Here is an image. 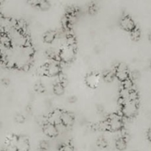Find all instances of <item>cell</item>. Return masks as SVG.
I'll list each match as a JSON object with an SVG mask.
<instances>
[{
	"mask_svg": "<svg viewBox=\"0 0 151 151\" xmlns=\"http://www.w3.org/2000/svg\"><path fill=\"white\" fill-rule=\"evenodd\" d=\"M107 121L109 125V131L118 132L123 128V121L119 115L113 114L109 116Z\"/></svg>",
	"mask_w": 151,
	"mask_h": 151,
	"instance_id": "1",
	"label": "cell"
},
{
	"mask_svg": "<svg viewBox=\"0 0 151 151\" xmlns=\"http://www.w3.org/2000/svg\"><path fill=\"white\" fill-rule=\"evenodd\" d=\"M122 114L124 117L133 118L137 115L138 111V103L128 101L122 106Z\"/></svg>",
	"mask_w": 151,
	"mask_h": 151,
	"instance_id": "2",
	"label": "cell"
},
{
	"mask_svg": "<svg viewBox=\"0 0 151 151\" xmlns=\"http://www.w3.org/2000/svg\"><path fill=\"white\" fill-rule=\"evenodd\" d=\"M75 56V48L69 46L63 47L58 54V57L60 60L64 63H69L74 60Z\"/></svg>",
	"mask_w": 151,
	"mask_h": 151,
	"instance_id": "3",
	"label": "cell"
},
{
	"mask_svg": "<svg viewBox=\"0 0 151 151\" xmlns=\"http://www.w3.org/2000/svg\"><path fill=\"white\" fill-rule=\"evenodd\" d=\"M43 131H44V134L50 138H55L58 134V131L56 125L50 123V122H47L44 124Z\"/></svg>",
	"mask_w": 151,
	"mask_h": 151,
	"instance_id": "4",
	"label": "cell"
},
{
	"mask_svg": "<svg viewBox=\"0 0 151 151\" xmlns=\"http://www.w3.org/2000/svg\"><path fill=\"white\" fill-rule=\"evenodd\" d=\"M60 122L61 124L66 128L71 127L75 122V117L72 113L67 111H62L60 116Z\"/></svg>",
	"mask_w": 151,
	"mask_h": 151,
	"instance_id": "5",
	"label": "cell"
},
{
	"mask_svg": "<svg viewBox=\"0 0 151 151\" xmlns=\"http://www.w3.org/2000/svg\"><path fill=\"white\" fill-rule=\"evenodd\" d=\"M46 68H47V76H58L59 74L60 73V67L58 63L51 62L46 65Z\"/></svg>",
	"mask_w": 151,
	"mask_h": 151,
	"instance_id": "6",
	"label": "cell"
},
{
	"mask_svg": "<svg viewBox=\"0 0 151 151\" xmlns=\"http://www.w3.org/2000/svg\"><path fill=\"white\" fill-rule=\"evenodd\" d=\"M120 25L122 28L128 32H131L136 28V24L133 19L129 16H125L122 19L120 22Z\"/></svg>",
	"mask_w": 151,
	"mask_h": 151,
	"instance_id": "7",
	"label": "cell"
},
{
	"mask_svg": "<svg viewBox=\"0 0 151 151\" xmlns=\"http://www.w3.org/2000/svg\"><path fill=\"white\" fill-rule=\"evenodd\" d=\"M16 147L17 151H29V141L25 137H18L17 142L16 143Z\"/></svg>",
	"mask_w": 151,
	"mask_h": 151,
	"instance_id": "8",
	"label": "cell"
},
{
	"mask_svg": "<svg viewBox=\"0 0 151 151\" xmlns=\"http://www.w3.org/2000/svg\"><path fill=\"white\" fill-rule=\"evenodd\" d=\"M100 81V77L95 74H90L86 78V82L90 88H96Z\"/></svg>",
	"mask_w": 151,
	"mask_h": 151,
	"instance_id": "9",
	"label": "cell"
},
{
	"mask_svg": "<svg viewBox=\"0 0 151 151\" xmlns=\"http://www.w3.org/2000/svg\"><path fill=\"white\" fill-rule=\"evenodd\" d=\"M62 111L59 110H56L51 113L50 116L48 117V122L53 124V125H59L61 123L60 122V116H61Z\"/></svg>",
	"mask_w": 151,
	"mask_h": 151,
	"instance_id": "10",
	"label": "cell"
},
{
	"mask_svg": "<svg viewBox=\"0 0 151 151\" xmlns=\"http://www.w3.org/2000/svg\"><path fill=\"white\" fill-rule=\"evenodd\" d=\"M56 32L52 30H49L44 35V41L47 44H52L56 38Z\"/></svg>",
	"mask_w": 151,
	"mask_h": 151,
	"instance_id": "11",
	"label": "cell"
},
{
	"mask_svg": "<svg viewBox=\"0 0 151 151\" xmlns=\"http://www.w3.org/2000/svg\"><path fill=\"white\" fill-rule=\"evenodd\" d=\"M115 147L119 151L125 150L127 147L126 139L125 138H122V137L116 139V142H115Z\"/></svg>",
	"mask_w": 151,
	"mask_h": 151,
	"instance_id": "12",
	"label": "cell"
},
{
	"mask_svg": "<svg viewBox=\"0 0 151 151\" xmlns=\"http://www.w3.org/2000/svg\"><path fill=\"white\" fill-rule=\"evenodd\" d=\"M0 44L5 47H10L12 45L11 38L7 34H0Z\"/></svg>",
	"mask_w": 151,
	"mask_h": 151,
	"instance_id": "13",
	"label": "cell"
},
{
	"mask_svg": "<svg viewBox=\"0 0 151 151\" xmlns=\"http://www.w3.org/2000/svg\"><path fill=\"white\" fill-rule=\"evenodd\" d=\"M115 77L121 82H123L125 80L129 78V72L128 71H118L116 70L115 72Z\"/></svg>",
	"mask_w": 151,
	"mask_h": 151,
	"instance_id": "14",
	"label": "cell"
},
{
	"mask_svg": "<svg viewBox=\"0 0 151 151\" xmlns=\"http://www.w3.org/2000/svg\"><path fill=\"white\" fill-rule=\"evenodd\" d=\"M53 92L58 96H61L65 92V87L60 83H56L53 86Z\"/></svg>",
	"mask_w": 151,
	"mask_h": 151,
	"instance_id": "15",
	"label": "cell"
},
{
	"mask_svg": "<svg viewBox=\"0 0 151 151\" xmlns=\"http://www.w3.org/2000/svg\"><path fill=\"white\" fill-rule=\"evenodd\" d=\"M122 83V88L125 90H128V91H133L134 89V81H132L131 79L128 78V79L125 80V81H123Z\"/></svg>",
	"mask_w": 151,
	"mask_h": 151,
	"instance_id": "16",
	"label": "cell"
},
{
	"mask_svg": "<svg viewBox=\"0 0 151 151\" xmlns=\"http://www.w3.org/2000/svg\"><path fill=\"white\" fill-rule=\"evenodd\" d=\"M131 32V38H132L134 41H139L140 38V37H141V32H140V30L139 29H137V27L135 28L134 29H133Z\"/></svg>",
	"mask_w": 151,
	"mask_h": 151,
	"instance_id": "17",
	"label": "cell"
},
{
	"mask_svg": "<svg viewBox=\"0 0 151 151\" xmlns=\"http://www.w3.org/2000/svg\"><path fill=\"white\" fill-rule=\"evenodd\" d=\"M38 7L41 10H47L50 9V4L47 0H39V4H38Z\"/></svg>",
	"mask_w": 151,
	"mask_h": 151,
	"instance_id": "18",
	"label": "cell"
},
{
	"mask_svg": "<svg viewBox=\"0 0 151 151\" xmlns=\"http://www.w3.org/2000/svg\"><path fill=\"white\" fill-rule=\"evenodd\" d=\"M103 78H104V80L106 81V82L111 83L114 81V79L115 75L113 73V72H106V73L105 74Z\"/></svg>",
	"mask_w": 151,
	"mask_h": 151,
	"instance_id": "19",
	"label": "cell"
},
{
	"mask_svg": "<svg viewBox=\"0 0 151 151\" xmlns=\"http://www.w3.org/2000/svg\"><path fill=\"white\" fill-rule=\"evenodd\" d=\"M34 88H35V91H37L38 93H43L45 91V87L44 86V85L41 83H35Z\"/></svg>",
	"mask_w": 151,
	"mask_h": 151,
	"instance_id": "20",
	"label": "cell"
},
{
	"mask_svg": "<svg viewBox=\"0 0 151 151\" xmlns=\"http://www.w3.org/2000/svg\"><path fill=\"white\" fill-rule=\"evenodd\" d=\"M139 78H140V73L137 70L133 71L131 74H129V78L132 80L133 81H137V80H138Z\"/></svg>",
	"mask_w": 151,
	"mask_h": 151,
	"instance_id": "21",
	"label": "cell"
},
{
	"mask_svg": "<svg viewBox=\"0 0 151 151\" xmlns=\"http://www.w3.org/2000/svg\"><path fill=\"white\" fill-rule=\"evenodd\" d=\"M60 151H74V147L71 144L68 143V144L63 145L60 147Z\"/></svg>",
	"mask_w": 151,
	"mask_h": 151,
	"instance_id": "22",
	"label": "cell"
},
{
	"mask_svg": "<svg viewBox=\"0 0 151 151\" xmlns=\"http://www.w3.org/2000/svg\"><path fill=\"white\" fill-rule=\"evenodd\" d=\"M15 121H16L17 123L22 124L24 122L25 117L24 116V115L22 114H17L15 116Z\"/></svg>",
	"mask_w": 151,
	"mask_h": 151,
	"instance_id": "23",
	"label": "cell"
},
{
	"mask_svg": "<svg viewBox=\"0 0 151 151\" xmlns=\"http://www.w3.org/2000/svg\"><path fill=\"white\" fill-rule=\"evenodd\" d=\"M97 145L100 147H101V148H105V147L108 146V142L104 138L102 137V138L99 139L98 141H97Z\"/></svg>",
	"mask_w": 151,
	"mask_h": 151,
	"instance_id": "24",
	"label": "cell"
},
{
	"mask_svg": "<svg viewBox=\"0 0 151 151\" xmlns=\"http://www.w3.org/2000/svg\"><path fill=\"white\" fill-rule=\"evenodd\" d=\"M116 70L118 71H128V66L126 63H120L117 65L116 68Z\"/></svg>",
	"mask_w": 151,
	"mask_h": 151,
	"instance_id": "25",
	"label": "cell"
},
{
	"mask_svg": "<svg viewBox=\"0 0 151 151\" xmlns=\"http://www.w3.org/2000/svg\"><path fill=\"white\" fill-rule=\"evenodd\" d=\"M39 146L41 150H47L49 148V143L46 140H43L40 142Z\"/></svg>",
	"mask_w": 151,
	"mask_h": 151,
	"instance_id": "26",
	"label": "cell"
},
{
	"mask_svg": "<svg viewBox=\"0 0 151 151\" xmlns=\"http://www.w3.org/2000/svg\"><path fill=\"white\" fill-rule=\"evenodd\" d=\"M6 151H17V149H16V146L13 145L8 144L7 145V150Z\"/></svg>",
	"mask_w": 151,
	"mask_h": 151,
	"instance_id": "27",
	"label": "cell"
},
{
	"mask_svg": "<svg viewBox=\"0 0 151 151\" xmlns=\"http://www.w3.org/2000/svg\"><path fill=\"white\" fill-rule=\"evenodd\" d=\"M28 2L32 6H38L39 0H28Z\"/></svg>",
	"mask_w": 151,
	"mask_h": 151,
	"instance_id": "28",
	"label": "cell"
},
{
	"mask_svg": "<svg viewBox=\"0 0 151 151\" xmlns=\"http://www.w3.org/2000/svg\"><path fill=\"white\" fill-rule=\"evenodd\" d=\"M68 101H69V103H75V102L77 101V97H75V96L74 95L70 96V97L68 98Z\"/></svg>",
	"mask_w": 151,
	"mask_h": 151,
	"instance_id": "29",
	"label": "cell"
},
{
	"mask_svg": "<svg viewBox=\"0 0 151 151\" xmlns=\"http://www.w3.org/2000/svg\"><path fill=\"white\" fill-rule=\"evenodd\" d=\"M96 11H97V9H96L95 6L92 5L91 7H90L89 8V13H91V14H94V13H96Z\"/></svg>",
	"mask_w": 151,
	"mask_h": 151,
	"instance_id": "30",
	"label": "cell"
},
{
	"mask_svg": "<svg viewBox=\"0 0 151 151\" xmlns=\"http://www.w3.org/2000/svg\"><path fill=\"white\" fill-rule=\"evenodd\" d=\"M2 83L4 84V85H9V83H10V81H9L7 78H4V79L2 80Z\"/></svg>",
	"mask_w": 151,
	"mask_h": 151,
	"instance_id": "31",
	"label": "cell"
},
{
	"mask_svg": "<svg viewBox=\"0 0 151 151\" xmlns=\"http://www.w3.org/2000/svg\"><path fill=\"white\" fill-rule=\"evenodd\" d=\"M147 139H148V140L151 142V128L148 131H147Z\"/></svg>",
	"mask_w": 151,
	"mask_h": 151,
	"instance_id": "32",
	"label": "cell"
},
{
	"mask_svg": "<svg viewBox=\"0 0 151 151\" xmlns=\"http://www.w3.org/2000/svg\"><path fill=\"white\" fill-rule=\"evenodd\" d=\"M148 40H149V41L151 43V32L149 34V35H148Z\"/></svg>",
	"mask_w": 151,
	"mask_h": 151,
	"instance_id": "33",
	"label": "cell"
},
{
	"mask_svg": "<svg viewBox=\"0 0 151 151\" xmlns=\"http://www.w3.org/2000/svg\"><path fill=\"white\" fill-rule=\"evenodd\" d=\"M4 1V0H0V4H1V3H2Z\"/></svg>",
	"mask_w": 151,
	"mask_h": 151,
	"instance_id": "34",
	"label": "cell"
},
{
	"mask_svg": "<svg viewBox=\"0 0 151 151\" xmlns=\"http://www.w3.org/2000/svg\"><path fill=\"white\" fill-rule=\"evenodd\" d=\"M150 67H151V64H150Z\"/></svg>",
	"mask_w": 151,
	"mask_h": 151,
	"instance_id": "35",
	"label": "cell"
},
{
	"mask_svg": "<svg viewBox=\"0 0 151 151\" xmlns=\"http://www.w3.org/2000/svg\"><path fill=\"white\" fill-rule=\"evenodd\" d=\"M1 151H4V150H1Z\"/></svg>",
	"mask_w": 151,
	"mask_h": 151,
	"instance_id": "36",
	"label": "cell"
}]
</instances>
